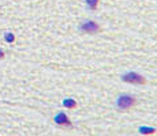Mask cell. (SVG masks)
<instances>
[{"label":"cell","instance_id":"cell-1","mask_svg":"<svg viewBox=\"0 0 157 136\" xmlns=\"http://www.w3.org/2000/svg\"><path fill=\"white\" fill-rule=\"evenodd\" d=\"M137 98L131 94H120L116 99V108L120 112L130 110L131 108H134L137 105Z\"/></svg>","mask_w":157,"mask_h":136},{"label":"cell","instance_id":"cell-4","mask_svg":"<svg viewBox=\"0 0 157 136\" xmlns=\"http://www.w3.org/2000/svg\"><path fill=\"white\" fill-rule=\"evenodd\" d=\"M53 121H55L57 125H60V127H68V128L72 127V123H71L70 117H68L64 112H59V113L53 117Z\"/></svg>","mask_w":157,"mask_h":136},{"label":"cell","instance_id":"cell-7","mask_svg":"<svg viewBox=\"0 0 157 136\" xmlns=\"http://www.w3.org/2000/svg\"><path fill=\"white\" fill-rule=\"evenodd\" d=\"M85 2H86L87 7H89V10H92V11H94L98 6V0H85Z\"/></svg>","mask_w":157,"mask_h":136},{"label":"cell","instance_id":"cell-3","mask_svg":"<svg viewBox=\"0 0 157 136\" xmlns=\"http://www.w3.org/2000/svg\"><path fill=\"white\" fill-rule=\"evenodd\" d=\"M122 80L124 83H131V84H145L146 83V78L142 76L141 74L138 72H127V74L122 75Z\"/></svg>","mask_w":157,"mask_h":136},{"label":"cell","instance_id":"cell-6","mask_svg":"<svg viewBox=\"0 0 157 136\" xmlns=\"http://www.w3.org/2000/svg\"><path fill=\"white\" fill-rule=\"evenodd\" d=\"M63 106L67 108V109H74L77 106V101L72 98H64L63 99Z\"/></svg>","mask_w":157,"mask_h":136},{"label":"cell","instance_id":"cell-9","mask_svg":"<svg viewBox=\"0 0 157 136\" xmlns=\"http://www.w3.org/2000/svg\"><path fill=\"white\" fill-rule=\"evenodd\" d=\"M3 57H4V52H3V50H0V59H3Z\"/></svg>","mask_w":157,"mask_h":136},{"label":"cell","instance_id":"cell-2","mask_svg":"<svg viewBox=\"0 0 157 136\" xmlns=\"http://www.w3.org/2000/svg\"><path fill=\"white\" fill-rule=\"evenodd\" d=\"M79 31L85 34H97L101 31V27L94 20H85L79 25Z\"/></svg>","mask_w":157,"mask_h":136},{"label":"cell","instance_id":"cell-5","mask_svg":"<svg viewBox=\"0 0 157 136\" xmlns=\"http://www.w3.org/2000/svg\"><path fill=\"white\" fill-rule=\"evenodd\" d=\"M138 132L142 135H153L157 132L156 128H153V127H146V125H141L140 128H138Z\"/></svg>","mask_w":157,"mask_h":136},{"label":"cell","instance_id":"cell-8","mask_svg":"<svg viewBox=\"0 0 157 136\" xmlns=\"http://www.w3.org/2000/svg\"><path fill=\"white\" fill-rule=\"evenodd\" d=\"M4 38H6V41H7V42H10V44H11V42H14V40H15V37H14V34H13V33H7Z\"/></svg>","mask_w":157,"mask_h":136}]
</instances>
